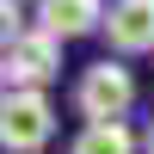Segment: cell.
Listing matches in <instances>:
<instances>
[{
	"mask_svg": "<svg viewBox=\"0 0 154 154\" xmlns=\"http://www.w3.org/2000/svg\"><path fill=\"white\" fill-rule=\"evenodd\" d=\"M37 31H49L56 43L105 31V0H37Z\"/></svg>",
	"mask_w": 154,
	"mask_h": 154,
	"instance_id": "obj_5",
	"label": "cell"
},
{
	"mask_svg": "<svg viewBox=\"0 0 154 154\" xmlns=\"http://www.w3.org/2000/svg\"><path fill=\"white\" fill-rule=\"evenodd\" d=\"M142 148H148V154H154V123H148V136H142Z\"/></svg>",
	"mask_w": 154,
	"mask_h": 154,
	"instance_id": "obj_9",
	"label": "cell"
},
{
	"mask_svg": "<svg viewBox=\"0 0 154 154\" xmlns=\"http://www.w3.org/2000/svg\"><path fill=\"white\" fill-rule=\"evenodd\" d=\"M74 105H80L86 123H123V111L136 105V74L123 62H93L80 68V86H74Z\"/></svg>",
	"mask_w": 154,
	"mask_h": 154,
	"instance_id": "obj_1",
	"label": "cell"
},
{
	"mask_svg": "<svg viewBox=\"0 0 154 154\" xmlns=\"http://www.w3.org/2000/svg\"><path fill=\"white\" fill-rule=\"evenodd\" d=\"M12 93H19V80H12V68L0 62V99H12Z\"/></svg>",
	"mask_w": 154,
	"mask_h": 154,
	"instance_id": "obj_8",
	"label": "cell"
},
{
	"mask_svg": "<svg viewBox=\"0 0 154 154\" xmlns=\"http://www.w3.org/2000/svg\"><path fill=\"white\" fill-rule=\"evenodd\" d=\"M68 154H136V136H130V123H86L68 142Z\"/></svg>",
	"mask_w": 154,
	"mask_h": 154,
	"instance_id": "obj_6",
	"label": "cell"
},
{
	"mask_svg": "<svg viewBox=\"0 0 154 154\" xmlns=\"http://www.w3.org/2000/svg\"><path fill=\"white\" fill-rule=\"evenodd\" d=\"M105 37L117 56H148L154 49V0H111Z\"/></svg>",
	"mask_w": 154,
	"mask_h": 154,
	"instance_id": "obj_4",
	"label": "cell"
},
{
	"mask_svg": "<svg viewBox=\"0 0 154 154\" xmlns=\"http://www.w3.org/2000/svg\"><path fill=\"white\" fill-rule=\"evenodd\" d=\"M25 31H31V25H25L19 0H0V49H6V56H12V43H19Z\"/></svg>",
	"mask_w": 154,
	"mask_h": 154,
	"instance_id": "obj_7",
	"label": "cell"
},
{
	"mask_svg": "<svg viewBox=\"0 0 154 154\" xmlns=\"http://www.w3.org/2000/svg\"><path fill=\"white\" fill-rule=\"evenodd\" d=\"M6 68H12V80H19V86H37V93H43V80H56V74H62V43H56L49 31H37V25H31V31L12 43Z\"/></svg>",
	"mask_w": 154,
	"mask_h": 154,
	"instance_id": "obj_3",
	"label": "cell"
},
{
	"mask_svg": "<svg viewBox=\"0 0 154 154\" xmlns=\"http://www.w3.org/2000/svg\"><path fill=\"white\" fill-rule=\"evenodd\" d=\"M56 136V105L37 86H19L12 99H0V148L6 154H37Z\"/></svg>",
	"mask_w": 154,
	"mask_h": 154,
	"instance_id": "obj_2",
	"label": "cell"
}]
</instances>
